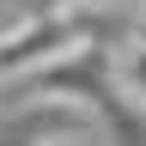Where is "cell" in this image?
<instances>
[{"label":"cell","mask_w":146,"mask_h":146,"mask_svg":"<svg viewBox=\"0 0 146 146\" xmlns=\"http://www.w3.org/2000/svg\"><path fill=\"white\" fill-rule=\"evenodd\" d=\"M85 43H91V18L85 12H73V6L31 12V18H18V25L0 31V79H31V73L67 61Z\"/></svg>","instance_id":"1"},{"label":"cell","mask_w":146,"mask_h":146,"mask_svg":"<svg viewBox=\"0 0 146 146\" xmlns=\"http://www.w3.org/2000/svg\"><path fill=\"white\" fill-rule=\"evenodd\" d=\"M110 73H116V85H122V98L146 116V36H128V43L110 55Z\"/></svg>","instance_id":"2"},{"label":"cell","mask_w":146,"mask_h":146,"mask_svg":"<svg viewBox=\"0 0 146 146\" xmlns=\"http://www.w3.org/2000/svg\"><path fill=\"white\" fill-rule=\"evenodd\" d=\"M73 12H85V18H104V12H122V6H134V0H67Z\"/></svg>","instance_id":"3"},{"label":"cell","mask_w":146,"mask_h":146,"mask_svg":"<svg viewBox=\"0 0 146 146\" xmlns=\"http://www.w3.org/2000/svg\"><path fill=\"white\" fill-rule=\"evenodd\" d=\"M36 146H85V140H79V134H43Z\"/></svg>","instance_id":"4"}]
</instances>
